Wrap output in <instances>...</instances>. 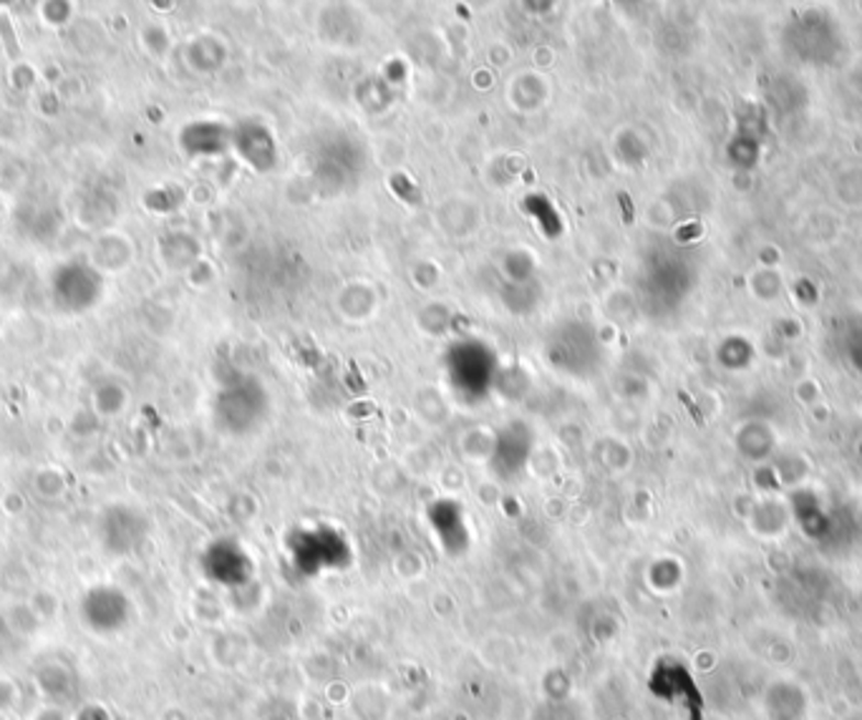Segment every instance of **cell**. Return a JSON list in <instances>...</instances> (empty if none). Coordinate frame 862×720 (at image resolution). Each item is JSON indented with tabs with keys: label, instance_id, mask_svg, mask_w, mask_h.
<instances>
[{
	"label": "cell",
	"instance_id": "obj_5",
	"mask_svg": "<svg viewBox=\"0 0 862 720\" xmlns=\"http://www.w3.org/2000/svg\"><path fill=\"white\" fill-rule=\"evenodd\" d=\"M74 720H126V718L111 713V710L107 706H101V702H89V706L79 708V713H76Z\"/></svg>",
	"mask_w": 862,
	"mask_h": 720
},
{
	"label": "cell",
	"instance_id": "obj_2",
	"mask_svg": "<svg viewBox=\"0 0 862 720\" xmlns=\"http://www.w3.org/2000/svg\"><path fill=\"white\" fill-rule=\"evenodd\" d=\"M36 685L41 696L48 700V706L66 708L79 698V675L71 671V665L58 663V660L38 667Z\"/></svg>",
	"mask_w": 862,
	"mask_h": 720
},
{
	"label": "cell",
	"instance_id": "obj_4",
	"mask_svg": "<svg viewBox=\"0 0 862 720\" xmlns=\"http://www.w3.org/2000/svg\"><path fill=\"white\" fill-rule=\"evenodd\" d=\"M56 280L71 282V288H56V295L61 297L68 307H74V311L79 307V295L76 293H81V300L87 307L101 293V282H97L93 272H89L87 268H79V265H71V268H64L61 272H56Z\"/></svg>",
	"mask_w": 862,
	"mask_h": 720
},
{
	"label": "cell",
	"instance_id": "obj_3",
	"mask_svg": "<svg viewBox=\"0 0 862 720\" xmlns=\"http://www.w3.org/2000/svg\"><path fill=\"white\" fill-rule=\"evenodd\" d=\"M134 514L124 507H114L104 511V519H101V539H104V547L109 552L124 554L134 550L136 542V529L134 527Z\"/></svg>",
	"mask_w": 862,
	"mask_h": 720
},
{
	"label": "cell",
	"instance_id": "obj_6",
	"mask_svg": "<svg viewBox=\"0 0 862 720\" xmlns=\"http://www.w3.org/2000/svg\"><path fill=\"white\" fill-rule=\"evenodd\" d=\"M13 700H15V688L5 678H0V713L11 708Z\"/></svg>",
	"mask_w": 862,
	"mask_h": 720
},
{
	"label": "cell",
	"instance_id": "obj_1",
	"mask_svg": "<svg viewBox=\"0 0 862 720\" xmlns=\"http://www.w3.org/2000/svg\"><path fill=\"white\" fill-rule=\"evenodd\" d=\"M79 620L93 635H116L132 622V603L114 585L89 587L79 603Z\"/></svg>",
	"mask_w": 862,
	"mask_h": 720
},
{
	"label": "cell",
	"instance_id": "obj_7",
	"mask_svg": "<svg viewBox=\"0 0 862 720\" xmlns=\"http://www.w3.org/2000/svg\"><path fill=\"white\" fill-rule=\"evenodd\" d=\"M33 720H66V716H64V708L46 706V708L38 710L36 718H33Z\"/></svg>",
	"mask_w": 862,
	"mask_h": 720
}]
</instances>
